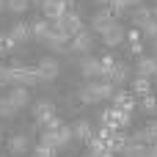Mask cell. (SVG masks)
<instances>
[{
    "label": "cell",
    "instance_id": "obj_17",
    "mask_svg": "<svg viewBox=\"0 0 157 157\" xmlns=\"http://www.w3.org/2000/svg\"><path fill=\"white\" fill-rule=\"evenodd\" d=\"M127 77H130L127 63H119V61H116V66H113V72H110V77H108V80L119 88V86H124V83H127Z\"/></svg>",
    "mask_w": 157,
    "mask_h": 157
},
{
    "label": "cell",
    "instance_id": "obj_37",
    "mask_svg": "<svg viewBox=\"0 0 157 157\" xmlns=\"http://www.w3.org/2000/svg\"><path fill=\"white\" fill-rule=\"evenodd\" d=\"M61 124H63V121H61L58 116H52V119L47 121V130H50V132H58V130H61Z\"/></svg>",
    "mask_w": 157,
    "mask_h": 157
},
{
    "label": "cell",
    "instance_id": "obj_15",
    "mask_svg": "<svg viewBox=\"0 0 157 157\" xmlns=\"http://www.w3.org/2000/svg\"><path fill=\"white\" fill-rule=\"evenodd\" d=\"M47 36H50V19H33L30 22V39L47 41Z\"/></svg>",
    "mask_w": 157,
    "mask_h": 157
},
{
    "label": "cell",
    "instance_id": "obj_10",
    "mask_svg": "<svg viewBox=\"0 0 157 157\" xmlns=\"http://www.w3.org/2000/svg\"><path fill=\"white\" fill-rule=\"evenodd\" d=\"M58 25L63 28V33H66V36H77V33L83 30V22H80V17H77V14H72V11H66V14L58 19Z\"/></svg>",
    "mask_w": 157,
    "mask_h": 157
},
{
    "label": "cell",
    "instance_id": "obj_20",
    "mask_svg": "<svg viewBox=\"0 0 157 157\" xmlns=\"http://www.w3.org/2000/svg\"><path fill=\"white\" fill-rule=\"evenodd\" d=\"M72 135H75L77 141H86V144H88V141H91V135H94V130H91V124H88L86 119H80V121L72 127Z\"/></svg>",
    "mask_w": 157,
    "mask_h": 157
},
{
    "label": "cell",
    "instance_id": "obj_6",
    "mask_svg": "<svg viewBox=\"0 0 157 157\" xmlns=\"http://www.w3.org/2000/svg\"><path fill=\"white\" fill-rule=\"evenodd\" d=\"M113 22H116V17L110 14V8H99V11L91 17V30H94V33H102V30H108Z\"/></svg>",
    "mask_w": 157,
    "mask_h": 157
},
{
    "label": "cell",
    "instance_id": "obj_35",
    "mask_svg": "<svg viewBox=\"0 0 157 157\" xmlns=\"http://www.w3.org/2000/svg\"><path fill=\"white\" fill-rule=\"evenodd\" d=\"M36 157H55V149H52V146L39 144V146H36Z\"/></svg>",
    "mask_w": 157,
    "mask_h": 157
},
{
    "label": "cell",
    "instance_id": "obj_23",
    "mask_svg": "<svg viewBox=\"0 0 157 157\" xmlns=\"http://www.w3.org/2000/svg\"><path fill=\"white\" fill-rule=\"evenodd\" d=\"M138 77H155V58H141L138 61Z\"/></svg>",
    "mask_w": 157,
    "mask_h": 157
},
{
    "label": "cell",
    "instance_id": "obj_31",
    "mask_svg": "<svg viewBox=\"0 0 157 157\" xmlns=\"http://www.w3.org/2000/svg\"><path fill=\"white\" fill-rule=\"evenodd\" d=\"M39 144H44V146H52V149H58V135H55V132H50V130H44V132H41V138H39Z\"/></svg>",
    "mask_w": 157,
    "mask_h": 157
},
{
    "label": "cell",
    "instance_id": "obj_8",
    "mask_svg": "<svg viewBox=\"0 0 157 157\" xmlns=\"http://www.w3.org/2000/svg\"><path fill=\"white\" fill-rule=\"evenodd\" d=\"M80 72H83V77H86V80H97V77L102 75V63H99V58L86 55V58L80 61Z\"/></svg>",
    "mask_w": 157,
    "mask_h": 157
},
{
    "label": "cell",
    "instance_id": "obj_5",
    "mask_svg": "<svg viewBox=\"0 0 157 157\" xmlns=\"http://www.w3.org/2000/svg\"><path fill=\"white\" fill-rule=\"evenodd\" d=\"M36 72H39V80H41V83H50V80H55V77H58L61 66H58V61H55V58H41V61H39V66H36Z\"/></svg>",
    "mask_w": 157,
    "mask_h": 157
},
{
    "label": "cell",
    "instance_id": "obj_21",
    "mask_svg": "<svg viewBox=\"0 0 157 157\" xmlns=\"http://www.w3.org/2000/svg\"><path fill=\"white\" fill-rule=\"evenodd\" d=\"M94 91H97V97H99V99H113L116 86H113L110 80H97V83H94Z\"/></svg>",
    "mask_w": 157,
    "mask_h": 157
},
{
    "label": "cell",
    "instance_id": "obj_3",
    "mask_svg": "<svg viewBox=\"0 0 157 157\" xmlns=\"http://www.w3.org/2000/svg\"><path fill=\"white\" fill-rule=\"evenodd\" d=\"M69 39H72V36H66V33H63V28L58 25V19H55V22H50V36H47V41H44L50 50H58V52L69 50Z\"/></svg>",
    "mask_w": 157,
    "mask_h": 157
},
{
    "label": "cell",
    "instance_id": "obj_4",
    "mask_svg": "<svg viewBox=\"0 0 157 157\" xmlns=\"http://www.w3.org/2000/svg\"><path fill=\"white\" fill-rule=\"evenodd\" d=\"M99 36H102V44H105V47H119V44L127 39V33H124V28L119 25V19H116L108 30H102Z\"/></svg>",
    "mask_w": 157,
    "mask_h": 157
},
{
    "label": "cell",
    "instance_id": "obj_34",
    "mask_svg": "<svg viewBox=\"0 0 157 157\" xmlns=\"http://www.w3.org/2000/svg\"><path fill=\"white\" fill-rule=\"evenodd\" d=\"M144 110H146V113H155L157 110V97L155 94H146V97H144Z\"/></svg>",
    "mask_w": 157,
    "mask_h": 157
},
{
    "label": "cell",
    "instance_id": "obj_1",
    "mask_svg": "<svg viewBox=\"0 0 157 157\" xmlns=\"http://www.w3.org/2000/svg\"><path fill=\"white\" fill-rule=\"evenodd\" d=\"M11 77H14V86H22V88H33L39 86V72L33 66H22V63H14L11 66Z\"/></svg>",
    "mask_w": 157,
    "mask_h": 157
},
{
    "label": "cell",
    "instance_id": "obj_16",
    "mask_svg": "<svg viewBox=\"0 0 157 157\" xmlns=\"http://www.w3.org/2000/svg\"><path fill=\"white\" fill-rule=\"evenodd\" d=\"M8 99L14 102V108H17V110H22V108L30 102V91H28V88H22V86H14V88L8 91Z\"/></svg>",
    "mask_w": 157,
    "mask_h": 157
},
{
    "label": "cell",
    "instance_id": "obj_32",
    "mask_svg": "<svg viewBox=\"0 0 157 157\" xmlns=\"http://www.w3.org/2000/svg\"><path fill=\"white\" fill-rule=\"evenodd\" d=\"M14 47H17V44H14V39H11L8 33H6V36H0V55H8Z\"/></svg>",
    "mask_w": 157,
    "mask_h": 157
},
{
    "label": "cell",
    "instance_id": "obj_22",
    "mask_svg": "<svg viewBox=\"0 0 157 157\" xmlns=\"http://www.w3.org/2000/svg\"><path fill=\"white\" fill-rule=\"evenodd\" d=\"M80 102H83V105H94V102H99V97H97V91H94V83H86V86L80 88Z\"/></svg>",
    "mask_w": 157,
    "mask_h": 157
},
{
    "label": "cell",
    "instance_id": "obj_14",
    "mask_svg": "<svg viewBox=\"0 0 157 157\" xmlns=\"http://www.w3.org/2000/svg\"><path fill=\"white\" fill-rule=\"evenodd\" d=\"M132 25H138V28H146L152 19H155V14H152V8L149 6H138V8H132Z\"/></svg>",
    "mask_w": 157,
    "mask_h": 157
},
{
    "label": "cell",
    "instance_id": "obj_11",
    "mask_svg": "<svg viewBox=\"0 0 157 157\" xmlns=\"http://www.w3.org/2000/svg\"><path fill=\"white\" fill-rule=\"evenodd\" d=\"M33 113H36V121H39V124H47V121L55 116V105H52L50 99H39V102L33 105Z\"/></svg>",
    "mask_w": 157,
    "mask_h": 157
},
{
    "label": "cell",
    "instance_id": "obj_2",
    "mask_svg": "<svg viewBox=\"0 0 157 157\" xmlns=\"http://www.w3.org/2000/svg\"><path fill=\"white\" fill-rule=\"evenodd\" d=\"M99 121H102V127H108L110 132H119V130H124V127L130 124V113H121V110H116V108H108V110L99 113Z\"/></svg>",
    "mask_w": 157,
    "mask_h": 157
},
{
    "label": "cell",
    "instance_id": "obj_44",
    "mask_svg": "<svg viewBox=\"0 0 157 157\" xmlns=\"http://www.w3.org/2000/svg\"><path fill=\"white\" fill-rule=\"evenodd\" d=\"M3 8H6V0H0V11H3Z\"/></svg>",
    "mask_w": 157,
    "mask_h": 157
},
{
    "label": "cell",
    "instance_id": "obj_38",
    "mask_svg": "<svg viewBox=\"0 0 157 157\" xmlns=\"http://www.w3.org/2000/svg\"><path fill=\"white\" fill-rule=\"evenodd\" d=\"M146 132L152 135V144H155L157 141V121H149V124H146Z\"/></svg>",
    "mask_w": 157,
    "mask_h": 157
},
{
    "label": "cell",
    "instance_id": "obj_27",
    "mask_svg": "<svg viewBox=\"0 0 157 157\" xmlns=\"http://www.w3.org/2000/svg\"><path fill=\"white\" fill-rule=\"evenodd\" d=\"M17 113H19V110L14 108V102H11L8 97H0V116H3V119H11V116H17Z\"/></svg>",
    "mask_w": 157,
    "mask_h": 157
},
{
    "label": "cell",
    "instance_id": "obj_19",
    "mask_svg": "<svg viewBox=\"0 0 157 157\" xmlns=\"http://www.w3.org/2000/svg\"><path fill=\"white\" fill-rule=\"evenodd\" d=\"M11 39H14V44H25L28 39H30V25H25V22H17L14 28H11V33H8Z\"/></svg>",
    "mask_w": 157,
    "mask_h": 157
},
{
    "label": "cell",
    "instance_id": "obj_45",
    "mask_svg": "<svg viewBox=\"0 0 157 157\" xmlns=\"http://www.w3.org/2000/svg\"><path fill=\"white\" fill-rule=\"evenodd\" d=\"M155 77H157V58H155Z\"/></svg>",
    "mask_w": 157,
    "mask_h": 157
},
{
    "label": "cell",
    "instance_id": "obj_13",
    "mask_svg": "<svg viewBox=\"0 0 157 157\" xmlns=\"http://www.w3.org/2000/svg\"><path fill=\"white\" fill-rule=\"evenodd\" d=\"M30 149V141H28V135H22V132H17V135H11V141H8V152L14 157L25 155Z\"/></svg>",
    "mask_w": 157,
    "mask_h": 157
},
{
    "label": "cell",
    "instance_id": "obj_28",
    "mask_svg": "<svg viewBox=\"0 0 157 157\" xmlns=\"http://www.w3.org/2000/svg\"><path fill=\"white\" fill-rule=\"evenodd\" d=\"M146 149H149V146H138V144H130V141H127V146H124L121 155L124 157H146Z\"/></svg>",
    "mask_w": 157,
    "mask_h": 157
},
{
    "label": "cell",
    "instance_id": "obj_39",
    "mask_svg": "<svg viewBox=\"0 0 157 157\" xmlns=\"http://www.w3.org/2000/svg\"><path fill=\"white\" fill-rule=\"evenodd\" d=\"M130 52H132V55H141V52H144V44H141V41H130Z\"/></svg>",
    "mask_w": 157,
    "mask_h": 157
},
{
    "label": "cell",
    "instance_id": "obj_29",
    "mask_svg": "<svg viewBox=\"0 0 157 157\" xmlns=\"http://www.w3.org/2000/svg\"><path fill=\"white\" fill-rule=\"evenodd\" d=\"M55 135H58V146H69V144L75 141V135H72V127H66V124H61V130H58Z\"/></svg>",
    "mask_w": 157,
    "mask_h": 157
},
{
    "label": "cell",
    "instance_id": "obj_12",
    "mask_svg": "<svg viewBox=\"0 0 157 157\" xmlns=\"http://www.w3.org/2000/svg\"><path fill=\"white\" fill-rule=\"evenodd\" d=\"M113 108L121 110V113H132V110H135V99H132V94L116 88V94H113Z\"/></svg>",
    "mask_w": 157,
    "mask_h": 157
},
{
    "label": "cell",
    "instance_id": "obj_7",
    "mask_svg": "<svg viewBox=\"0 0 157 157\" xmlns=\"http://www.w3.org/2000/svg\"><path fill=\"white\" fill-rule=\"evenodd\" d=\"M69 50H77V52H91L94 50V33H88V30H80L72 41H69Z\"/></svg>",
    "mask_w": 157,
    "mask_h": 157
},
{
    "label": "cell",
    "instance_id": "obj_33",
    "mask_svg": "<svg viewBox=\"0 0 157 157\" xmlns=\"http://www.w3.org/2000/svg\"><path fill=\"white\" fill-rule=\"evenodd\" d=\"M0 86H14V77H11V66H0Z\"/></svg>",
    "mask_w": 157,
    "mask_h": 157
},
{
    "label": "cell",
    "instance_id": "obj_43",
    "mask_svg": "<svg viewBox=\"0 0 157 157\" xmlns=\"http://www.w3.org/2000/svg\"><path fill=\"white\" fill-rule=\"evenodd\" d=\"M152 58H157V39H155V55H152Z\"/></svg>",
    "mask_w": 157,
    "mask_h": 157
},
{
    "label": "cell",
    "instance_id": "obj_9",
    "mask_svg": "<svg viewBox=\"0 0 157 157\" xmlns=\"http://www.w3.org/2000/svg\"><path fill=\"white\" fill-rule=\"evenodd\" d=\"M41 11H44V19L55 22V19H61L66 14V0H44Z\"/></svg>",
    "mask_w": 157,
    "mask_h": 157
},
{
    "label": "cell",
    "instance_id": "obj_42",
    "mask_svg": "<svg viewBox=\"0 0 157 157\" xmlns=\"http://www.w3.org/2000/svg\"><path fill=\"white\" fill-rule=\"evenodd\" d=\"M152 14H155V19H157V3H155V8H152Z\"/></svg>",
    "mask_w": 157,
    "mask_h": 157
},
{
    "label": "cell",
    "instance_id": "obj_25",
    "mask_svg": "<svg viewBox=\"0 0 157 157\" xmlns=\"http://www.w3.org/2000/svg\"><path fill=\"white\" fill-rule=\"evenodd\" d=\"M108 146H110V152H113V155H116V152H124V146H127V135H124L121 130H119V132H113Z\"/></svg>",
    "mask_w": 157,
    "mask_h": 157
},
{
    "label": "cell",
    "instance_id": "obj_26",
    "mask_svg": "<svg viewBox=\"0 0 157 157\" xmlns=\"http://www.w3.org/2000/svg\"><path fill=\"white\" fill-rule=\"evenodd\" d=\"M132 91L141 94V97L152 94V83H149V77H135V80H132Z\"/></svg>",
    "mask_w": 157,
    "mask_h": 157
},
{
    "label": "cell",
    "instance_id": "obj_46",
    "mask_svg": "<svg viewBox=\"0 0 157 157\" xmlns=\"http://www.w3.org/2000/svg\"><path fill=\"white\" fill-rule=\"evenodd\" d=\"M66 3H75V0H66Z\"/></svg>",
    "mask_w": 157,
    "mask_h": 157
},
{
    "label": "cell",
    "instance_id": "obj_30",
    "mask_svg": "<svg viewBox=\"0 0 157 157\" xmlns=\"http://www.w3.org/2000/svg\"><path fill=\"white\" fill-rule=\"evenodd\" d=\"M6 8L14 11V14H25L30 8V0H6Z\"/></svg>",
    "mask_w": 157,
    "mask_h": 157
},
{
    "label": "cell",
    "instance_id": "obj_18",
    "mask_svg": "<svg viewBox=\"0 0 157 157\" xmlns=\"http://www.w3.org/2000/svg\"><path fill=\"white\" fill-rule=\"evenodd\" d=\"M105 152H110V146H108V141H102V138H97V135H91V141H88V155H86V157H102Z\"/></svg>",
    "mask_w": 157,
    "mask_h": 157
},
{
    "label": "cell",
    "instance_id": "obj_40",
    "mask_svg": "<svg viewBox=\"0 0 157 157\" xmlns=\"http://www.w3.org/2000/svg\"><path fill=\"white\" fill-rule=\"evenodd\" d=\"M146 157H157V141L149 146V149H146Z\"/></svg>",
    "mask_w": 157,
    "mask_h": 157
},
{
    "label": "cell",
    "instance_id": "obj_41",
    "mask_svg": "<svg viewBox=\"0 0 157 157\" xmlns=\"http://www.w3.org/2000/svg\"><path fill=\"white\" fill-rule=\"evenodd\" d=\"M94 3H97V6H105V8L110 6V0H94Z\"/></svg>",
    "mask_w": 157,
    "mask_h": 157
},
{
    "label": "cell",
    "instance_id": "obj_36",
    "mask_svg": "<svg viewBox=\"0 0 157 157\" xmlns=\"http://www.w3.org/2000/svg\"><path fill=\"white\" fill-rule=\"evenodd\" d=\"M144 36H146V39H157V19H152V22L144 28Z\"/></svg>",
    "mask_w": 157,
    "mask_h": 157
},
{
    "label": "cell",
    "instance_id": "obj_24",
    "mask_svg": "<svg viewBox=\"0 0 157 157\" xmlns=\"http://www.w3.org/2000/svg\"><path fill=\"white\" fill-rule=\"evenodd\" d=\"M127 141H130V144H138V146H152V135L146 132V127H144V130H135Z\"/></svg>",
    "mask_w": 157,
    "mask_h": 157
}]
</instances>
